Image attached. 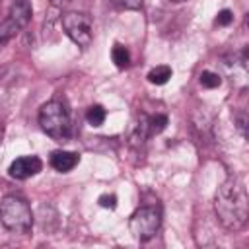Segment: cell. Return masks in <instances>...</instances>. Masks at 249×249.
<instances>
[{
    "instance_id": "10",
    "label": "cell",
    "mask_w": 249,
    "mask_h": 249,
    "mask_svg": "<svg viewBox=\"0 0 249 249\" xmlns=\"http://www.w3.org/2000/svg\"><path fill=\"white\" fill-rule=\"evenodd\" d=\"M111 58H113V62H115L117 68H126L128 62H130V54H128L126 47H123V45H119V43L113 47V51H111Z\"/></svg>"
},
{
    "instance_id": "4",
    "label": "cell",
    "mask_w": 249,
    "mask_h": 249,
    "mask_svg": "<svg viewBox=\"0 0 249 249\" xmlns=\"http://www.w3.org/2000/svg\"><path fill=\"white\" fill-rule=\"evenodd\" d=\"M160 226H161V214H160V210L156 206H140L130 216V222H128L130 233L138 241L152 239L158 233Z\"/></svg>"
},
{
    "instance_id": "5",
    "label": "cell",
    "mask_w": 249,
    "mask_h": 249,
    "mask_svg": "<svg viewBox=\"0 0 249 249\" xmlns=\"http://www.w3.org/2000/svg\"><path fill=\"white\" fill-rule=\"evenodd\" d=\"M62 27L66 35L78 45V47H88L91 43V18L84 12H68L62 16Z\"/></svg>"
},
{
    "instance_id": "1",
    "label": "cell",
    "mask_w": 249,
    "mask_h": 249,
    "mask_svg": "<svg viewBox=\"0 0 249 249\" xmlns=\"http://www.w3.org/2000/svg\"><path fill=\"white\" fill-rule=\"evenodd\" d=\"M214 210L226 230H241L249 218V196L243 179L228 177L214 198Z\"/></svg>"
},
{
    "instance_id": "12",
    "label": "cell",
    "mask_w": 249,
    "mask_h": 249,
    "mask_svg": "<svg viewBox=\"0 0 249 249\" xmlns=\"http://www.w3.org/2000/svg\"><path fill=\"white\" fill-rule=\"evenodd\" d=\"M165 126H167V117L165 115L148 117V132H150V136H156V134L163 132Z\"/></svg>"
},
{
    "instance_id": "13",
    "label": "cell",
    "mask_w": 249,
    "mask_h": 249,
    "mask_svg": "<svg viewBox=\"0 0 249 249\" xmlns=\"http://www.w3.org/2000/svg\"><path fill=\"white\" fill-rule=\"evenodd\" d=\"M198 82H200V86H202V88L214 89V88H218V86L222 84V78H220L216 72L204 70V72H200V76H198Z\"/></svg>"
},
{
    "instance_id": "3",
    "label": "cell",
    "mask_w": 249,
    "mask_h": 249,
    "mask_svg": "<svg viewBox=\"0 0 249 249\" xmlns=\"http://www.w3.org/2000/svg\"><path fill=\"white\" fill-rule=\"evenodd\" d=\"M39 124L43 132H47L51 138L64 142L70 136V115L68 109L60 101H49L39 111Z\"/></svg>"
},
{
    "instance_id": "6",
    "label": "cell",
    "mask_w": 249,
    "mask_h": 249,
    "mask_svg": "<svg viewBox=\"0 0 249 249\" xmlns=\"http://www.w3.org/2000/svg\"><path fill=\"white\" fill-rule=\"evenodd\" d=\"M43 163L37 156H21V158H16L12 163H10V177L14 179H27V177H33L41 171Z\"/></svg>"
},
{
    "instance_id": "17",
    "label": "cell",
    "mask_w": 249,
    "mask_h": 249,
    "mask_svg": "<svg viewBox=\"0 0 249 249\" xmlns=\"http://www.w3.org/2000/svg\"><path fill=\"white\" fill-rule=\"evenodd\" d=\"M171 2H183V0H171Z\"/></svg>"
},
{
    "instance_id": "8",
    "label": "cell",
    "mask_w": 249,
    "mask_h": 249,
    "mask_svg": "<svg viewBox=\"0 0 249 249\" xmlns=\"http://www.w3.org/2000/svg\"><path fill=\"white\" fill-rule=\"evenodd\" d=\"M31 16H33V8H31V2L29 0H16L10 8V19L19 27L23 29L29 21H31Z\"/></svg>"
},
{
    "instance_id": "15",
    "label": "cell",
    "mask_w": 249,
    "mask_h": 249,
    "mask_svg": "<svg viewBox=\"0 0 249 249\" xmlns=\"http://www.w3.org/2000/svg\"><path fill=\"white\" fill-rule=\"evenodd\" d=\"M97 202H99V206H103V208H109V210H113V208L117 206V196H115V195H101Z\"/></svg>"
},
{
    "instance_id": "16",
    "label": "cell",
    "mask_w": 249,
    "mask_h": 249,
    "mask_svg": "<svg viewBox=\"0 0 249 249\" xmlns=\"http://www.w3.org/2000/svg\"><path fill=\"white\" fill-rule=\"evenodd\" d=\"M111 2L119 4L121 8H126V10H138L144 4V0H111Z\"/></svg>"
},
{
    "instance_id": "2",
    "label": "cell",
    "mask_w": 249,
    "mask_h": 249,
    "mask_svg": "<svg viewBox=\"0 0 249 249\" xmlns=\"http://www.w3.org/2000/svg\"><path fill=\"white\" fill-rule=\"evenodd\" d=\"M0 222L12 233H27L33 226V212L25 198L8 195L0 200Z\"/></svg>"
},
{
    "instance_id": "11",
    "label": "cell",
    "mask_w": 249,
    "mask_h": 249,
    "mask_svg": "<svg viewBox=\"0 0 249 249\" xmlns=\"http://www.w3.org/2000/svg\"><path fill=\"white\" fill-rule=\"evenodd\" d=\"M105 117H107V111L101 107V105H91L86 113V119L91 126H101L105 123Z\"/></svg>"
},
{
    "instance_id": "7",
    "label": "cell",
    "mask_w": 249,
    "mask_h": 249,
    "mask_svg": "<svg viewBox=\"0 0 249 249\" xmlns=\"http://www.w3.org/2000/svg\"><path fill=\"white\" fill-rule=\"evenodd\" d=\"M80 161V156L76 152H68V150H56L51 154V165L53 169L60 171V173H66L70 169H74Z\"/></svg>"
},
{
    "instance_id": "9",
    "label": "cell",
    "mask_w": 249,
    "mask_h": 249,
    "mask_svg": "<svg viewBox=\"0 0 249 249\" xmlns=\"http://www.w3.org/2000/svg\"><path fill=\"white\" fill-rule=\"evenodd\" d=\"M171 78V68L169 66H156L148 72V82L150 84H156V86H163L167 84V80Z\"/></svg>"
},
{
    "instance_id": "14",
    "label": "cell",
    "mask_w": 249,
    "mask_h": 249,
    "mask_svg": "<svg viewBox=\"0 0 249 249\" xmlns=\"http://www.w3.org/2000/svg\"><path fill=\"white\" fill-rule=\"evenodd\" d=\"M231 21H233V14H231L230 10H220V12H218V16H216V25L226 27V25H230Z\"/></svg>"
}]
</instances>
